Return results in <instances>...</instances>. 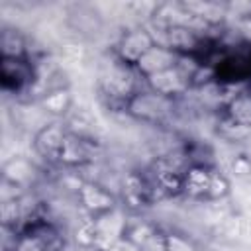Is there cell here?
Returning <instances> with one entry per match:
<instances>
[{
    "label": "cell",
    "instance_id": "6da1fadb",
    "mask_svg": "<svg viewBox=\"0 0 251 251\" xmlns=\"http://www.w3.org/2000/svg\"><path fill=\"white\" fill-rule=\"evenodd\" d=\"M175 108H176V100L161 96L143 84V88H139L127 100L126 114L135 122H141L147 126H163L167 120L173 118Z\"/></svg>",
    "mask_w": 251,
    "mask_h": 251
},
{
    "label": "cell",
    "instance_id": "7a4b0ae2",
    "mask_svg": "<svg viewBox=\"0 0 251 251\" xmlns=\"http://www.w3.org/2000/svg\"><path fill=\"white\" fill-rule=\"evenodd\" d=\"M153 45H155V39H153L151 31L147 29V25H131L126 31H122L118 41L114 43V55L122 63L135 67V63Z\"/></svg>",
    "mask_w": 251,
    "mask_h": 251
},
{
    "label": "cell",
    "instance_id": "3957f363",
    "mask_svg": "<svg viewBox=\"0 0 251 251\" xmlns=\"http://www.w3.org/2000/svg\"><path fill=\"white\" fill-rule=\"evenodd\" d=\"M67 126L63 120H51L43 127L35 129L31 147L37 157H41L45 163H59V153L63 149V143L67 139Z\"/></svg>",
    "mask_w": 251,
    "mask_h": 251
},
{
    "label": "cell",
    "instance_id": "277c9868",
    "mask_svg": "<svg viewBox=\"0 0 251 251\" xmlns=\"http://www.w3.org/2000/svg\"><path fill=\"white\" fill-rule=\"evenodd\" d=\"M0 76H2L4 90H10V92H22L25 88L31 90V86L37 80V67L29 57H22V59L2 57Z\"/></svg>",
    "mask_w": 251,
    "mask_h": 251
},
{
    "label": "cell",
    "instance_id": "5b68a950",
    "mask_svg": "<svg viewBox=\"0 0 251 251\" xmlns=\"http://www.w3.org/2000/svg\"><path fill=\"white\" fill-rule=\"evenodd\" d=\"M98 151V143L94 137H82L75 133H67V139L63 143V149L59 153V165L65 169L80 171L94 163V155Z\"/></svg>",
    "mask_w": 251,
    "mask_h": 251
},
{
    "label": "cell",
    "instance_id": "8992f818",
    "mask_svg": "<svg viewBox=\"0 0 251 251\" xmlns=\"http://www.w3.org/2000/svg\"><path fill=\"white\" fill-rule=\"evenodd\" d=\"M76 200L88 214V218H100L116 210V194L98 180H84L76 194Z\"/></svg>",
    "mask_w": 251,
    "mask_h": 251
},
{
    "label": "cell",
    "instance_id": "52a82bcc",
    "mask_svg": "<svg viewBox=\"0 0 251 251\" xmlns=\"http://www.w3.org/2000/svg\"><path fill=\"white\" fill-rule=\"evenodd\" d=\"M145 86L151 88L153 92L161 94V96H167L171 100H178L190 92L192 82L178 67H173V69H167L163 73H157V75L145 78Z\"/></svg>",
    "mask_w": 251,
    "mask_h": 251
},
{
    "label": "cell",
    "instance_id": "ba28073f",
    "mask_svg": "<svg viewBox=\"0 0 251 251\" xmlns=\"http://www.w3.org/2000/svg\"><path fill=\"white\" fill-rule=\"evenodd\" d=\"M178 63V53H175L173 49L165 47V45H153L137 63H135V71L139 73V76L145 80L157 73H163L167 69L176 67Z\"/></svg>",
    "mask_w": 251,
    "mask_h": 251
},
{
    "label": "cell",
    "instance_id": "9c48e42d",
    "mask_svg": "<svg viewBox=\"0 0 251 251\" xmlns=\"http://www.w3.org/2000/svg\"><path fill=\"white\" fill-rule=\"evenodd\" d=\"M214 167L208 165H190L182 175V196L194 202H206L210 180H212Z\"/></svg>",
    "mask_w": 251,
    "mask_h": 251
},
{
    "label": "cell",
    "instance_id": "30bf717a",
    "mask_svg": "<svg viewBox=\"0 0 251 251\" xmlns=\"http://www.w3.org/2000/svg\"><path fill=\"white\" fill-rule=\"evenodd\" d=\"M35 173H37L35 165L27 157L18 155V157H12V159H8L4 163L2 180H8V182H12V184H16L20 188H25L29 182H33Z\"/></svg>",
    "mask_w": 251,
    "mask_h": 251
},
{
    "label": "cell",
    "instance_id": "8fae6325",
    "mask_svg": "<svg viewBox=\"0 0 251 251\" xmlns=\"http://www.w3.org/2000/svg\"><path fill=\"white\" fill-rule=\"evenodd\" d=\"M73 104H75V98L71 94V88H57V90H51L47 94H43L39 100H37V106L51 118L59 120V118H67L73 110Z\"/></svg>",
    "mask_w": 251,
    "mask_h": 251
},
{
    "label": "cell",
    "instance_id": "7c38bea8",
    "mask_svg": "<svg viewBox=\"0 0 251 251\" xmlns=\"http://www.w3.org/2000/svg\"><path fill=\"white\" fill-rule=\"evenodd\" d=\"M0 51L4 59H22L29 57L27 55V43L25 37L14 29V27H4L0 33Z\"/></svg>",
    "mask_w": 251,
    "mask_h": 251
},
{
    "label": "cell",
    "instance_id": "4fadbf2b",
    "mask_svg": "<svg viewBox=\"0 0 251 251\" xmlns=\"http://www.w3.org/2000/svg\"><path fill=\"white\" fill-rule=\"evenodd\" d=\"M218 133H220V137H224L226 141H231V143L251 141V127L231 120L226 114H222V118L218 120Z\"/></svg>",
    "mask_w": 251,
    "mask_h": 251
},
{
    "label": "cell",
    "instance_id": "5bb4252c",
    "mask_svg": "<svg viewBox=\"0 0 251 251\" xmlns=\"http://www.w3.org/2000/svg\"><path fill=\"white\" fill-rule=\"evenodd\" d=\"M226 116H229L231 120L245 124L251 127V92L245 88L243 92H239L235 98L229 100V104L224 110Z\"/></svg>",
    "mask_w": 251,
    "mask_h": 251
},
{
    "label": "cell",
    "instance_id": "9a60e30c",
    "mask_svg": "<svg viewBox=\"0 0 251 251\" xmlns=\"http://www.w3.org/2000/svg\"><path fill=\"white\" fill-rule=\"evenodd\" d=\"M231 192V184L224 173L214 169L212 180H210V190H208V200L206 202H224Z\"/></svg>",
    "mask_w": 251,
    "mask_h": 251
},
{
    "label": "cell",
    "instance_id": "2e32d148",
    "mask_svg": "<svg viewBox=\"0 0 251 251\" xmlns=\"http://www.w3.org/2000/svg\"><path fill=\"white\" fill-rule=\"evenodd\" d=\"M165 233V251H198L194 241L178 231H163Z\"/></svg>",
    "mask_w": 251,
    "mask_h": 251
},
{
    "label": "cell",
    "instance_id": "e0dca14e",
    "mask_svg": "<svg viewBox=\"0 0 251 251\" xmlns=\"http://www.w3.org/2000/svg\"><path fill=\"white\" fill-rule=\"evenodd\" d=\"M229 167H231V173L235 176H239V178L251 176V161L247 157H233V161H231Z\"/></svg>",
    "mask_w": 251,
    "mask_h": 251
}]
</instances>
